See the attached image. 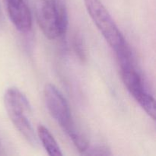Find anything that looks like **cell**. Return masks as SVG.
Instances as JSON below:
<instances>
[{
  "instance_id": "8",
  "label": "cell",
  "mask_w": 156,
  "mask_h": 156,
  "mask_svg": "<svg viewBox=\"0 0 156 156\" xmlns=\"http://www.w3.org/2000/svg\"><path fill=\"white\" fill-rule=\"evenodd\" d=\"M73 46H74L75 52L77 56L80 58V59L84 60L86 57V50H85V44H84L83 40L80 35L76 34L74 37L73 41Z\"/></svg>"
},
{
  "instance_id": "3",
  "label": "cell",
  "mask_w": 156,
  "mask_h": 156,
  "mask_svg": "<svg viewBox=\"0 0 156 156\" xmlns=\"http://www.w3.org/2000/svg\"><path fill=\"white\" fill-rule=\"evenodd\" d=\"M85 6L94 24L109 45L116 50L126 43L115 21L101 0H84Z\"/></svg>"
},
{
  "instance_id": "1",
  "label": "cell",
  "mask_w": 156,
  "mask_h": 156,
  "mask_svg": "<svg viewBox=\"0 0 156 156\" xmlns=\"http://www.w3.org/2000/svg\"><path fill=\"white\" fill-rule=\"evenodd\" d=\"M115 53L120 65L122 80L126 89L146 114L155 120V99L146 90L142 76L136 68L132 51L127 43L115 50Z\"/></svg>"
},
{
  "instance_id": "5",
  "label": "cell",
  "mask_w": 156,
  "mask_h": 156,
  "mask_svg": "<svg viewBox=\"0 0 156 156\" xmlns=\"http://www.w3.org/2000/svg\"><path fill=\"white\" fill-rule=\"evenodd\" d=\"M36 15L38 24L47 38L53 40L63 36L57 15L50 0H42L38 4Z\"/></svg>"
},
{
  "instance_id": "2",
  "label": "cell",
  "mask_w": 156,
  "mask_h": 156,
  "mask_svg": "<svg viewBox=\"0 0 156 156\" xmlns=\"http://www.w3.org/2000/svg\"><path fill=\"white\" fill-rule=\"evenodd\" d=\"M4 104L11 121L18 132L30 145L36 146L37 140L30 122V107L26 96L19 89L12 87L5 92Z\"/></svg>"
},
{
  "instance_id": "4",
  "label": "cell",
  "mask_w": 156,
  "mask_h": 156,
  "mask_svg": "<svg viewBox=\"0 0 156 156\" xmlns=\"http://www.w3.org/2000/svg\"><path fill=\"white\" fill-rule=\"evenodd\" d=\"M44 98L50 114L67 135L77 132L69 106L60 91L54 85L47 84L44 87Z\"/></svg>"
},
{
  "instance_id": "6",
  "label": "cell",
  "mask_w": 156,
  "mask_h": 156,
  "mask_svg": "<svg viewBox=\"0 0 156 156\" xmlns=\"http://www.w3.org/2000/svg\"><path fill=\"white\" fill-rule=\"evenodd\" d=\"M38 138L41 140L43 146L44 147L45 150L50 156H62V153L61 149L58 145L57 142L53 136L50 131L47 127L43 125H39L37 126Z\"/></svg>"
},
{
  "instance_id": "10",
  "label": "cell",
  "mask_w": 156,
  "mask_h": 156,
  "mask_svg": "<svg viewBox=\"0 0 156 156\" xmlns=\"http://www.w3.org/2000/svg\"><path fill=\"white\" fill-rule=\"evenodd\" d=\"M5 3L7 11L17 9L26 4L24 0H5Z\"/></svg>"
},
{
  "instance_id": "9",
  "label": "cell",
  "mask_w": 156,
  "mask_h": 156,
  "mask_svg": "<svg viewBox=\"0 0 156 156\" xmlns=\"http://www.w3.org/2000/svg\"><path fill=\"white\" fill-rule=\"evenodd\" d=\"M108 149L104 147H95L90 149L89 146L87 150L84 152V155H111V152H108Z\"/></svg>"
},
{
  "instance_id": "11",
  "label": "cell",
  "mask_w": 156,
  "mask_h": 156,
  "mask_svg": "<svg viewBox=\"0 0 156 156\" xmlns=\"http://www.w3.org/2000/svg\"><path fill=\"white\" fill-rule=\"evenodd\" d=\"M2 24V14L1 9H0V27H1Z\"/></svg>"
},
{
  "instance_id": "7",
  "label": "cell",
  "mask_w": 156,
  "mask_h": 156,
  "mask_svg": "<svg viewBox=\"0 0 156 156\" xmlns=\"http://www.w3.org/2000/svg\"><path fill=\"white\" fill-rule=\"evenodd\" d=\"M57 15L61 29L65 34L68 27V12L66 0H50Z\"/></svg>"
}]
</instances>
